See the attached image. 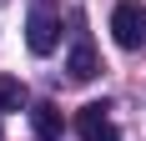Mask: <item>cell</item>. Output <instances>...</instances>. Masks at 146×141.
Segmentation results:
<instances>
[{
  "label": "cell",
  "instance_id": "obj_1",
  "mask_svg": "<svg viewBox=\"0 0 146 141\" xmlns=\"http://www.w3.org/2000/svg\"><path fill=\"white\" fill-rule=\"evenodd\" d=\"M111 35H116L121 51H146V5L121 0L116 10H111Z\"/></svg>",
  "mask_w": 146,
  "mask_h": 141
},
{
  "label": "cell",
  "instance_id": "obj_2",
  "mask_svg": "<svg viewBox=\"0 0 146 141\" xmlns=\"http://www.w3.org/2000/svg\"><path fill=\"white\" fill-rule=\"evenodd\" d=\"M56 41H60V20L45 10V5H35V10H30V20H25V45L35 51V56H50V51H56Z\"/></svg>",
  "mask_w": 146,
  "mask_h": 141
},
{
  "label": "cell",
  "instance_id": "obj_3",
  "mask_svg": "<svg viewBox=\"0 0 146 141\" xmlns=\"http://www.w3.org/2000/svg\"><path fill=\"white\" fill-rule=\"evenodd\" d=\"M76 136L81 141H121V131H116V121L106 116L101 101H91V106L76 111Z\"/></svg>",
  "mask_w": 146,
  "mask_h": 141
},
{
  "label": "cell",
  "instance_id": "obj_4",
  "mask_svg": "<svg viewBox=\"0 0 146 141\" xmlns=\"http://www.w3.org/2000/svg\"><path fill=\"white\" fill-rule=\"evenodd\" d=\"M30 126H35L40 141H60V136H66V121H60L56 101H35V106H30Z\"/></svg>",
  "mask_w": 146,
  "mask_h": 141
},
{
  "label": "cell",
  "instance_id": "obj_5",
  "mask_svg": "<svg viewBox=\"0 0 146 141\" xmlns=\"http://www.w3.org/2000/svg\"><path fill=\"white\" fill-rule=\"evenodd\" d=\"M66 70H71V81H91V76L101 70V66H96L91 41H76V45H71V66H66Z\"/></svg>",
  "mask_w": 146,
  "mask_h": 141
},
{
  "label": "cell",
  "instance_id": "obj_6",
  "mask_svg": "<svg viewBox=\"0 0 146 141\" xmlns=\"http://www.w3.org/2000/svg\"><path fill=\"white\" fill-rule=\"evenodd\" d=\"M25 106V86L15 76H0V111H20Z\"/></svg>",
  "mask_w": 146,
  "mask_h": 141
}]
</instances>
